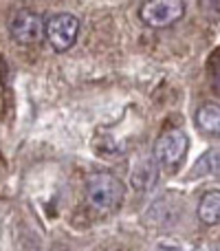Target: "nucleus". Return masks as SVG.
Segmentation results:
<instances>
[{
  "label": "nucleus",
  "mask_w": 220,
  "mask_h": 251,
  "mask_svg": "<svg viewBox=\"0 0 220 251\" xmlns=\"http://www.w3.org/2000/svg\"><path fill=\"white\" fill-rule=\"evenodd\" d=\"M218 86H220V77H218Z\"/></svg>",
  "instance_id": "obj_11"
},
{
  "label": "nucleus",
  "mask_w": 220,
  "mask_h": 251,
  "mask_svg": "<svg viewBox=\"0 0 220 251\" xmlns=\"http://www.w3.org/2000/svg\"><path fill=\"white\" fill-rule=\"evenodd\" d=\"M187 134L178 128L165 130L154 143V159L165 168H176L187 154Z\"/></svg>",
  "instance_id": "obj_2"
},
{
  "label": "nucleus",
  "mask_w": 220,
  "mask_h": 251,
  "mask_svg": "<svg viewBox=\"0 0 220 251\" xmlns=\"http://www.w3.org/2000/svg\"><path fill=\"white\" fill-rule=\"evenodd\" d=\"M123 183L108 172H97L86 181V201L97 212H112L123 201Z\"/></svg>",
  "instance_id": "obj_1"
},
{
  "label": "nucleus",
  "mask_w": 220,
  "mask_h": 251,
  "mask_svg": "<svg viewBox=\"0 0 220 251\" xmlns=\"http://www.w3.org/2000/svg\"><path fill=\"white\" fill-rule=\"evenodd\" d=\"M156 176H159V168H156V159H152V156H146V159H141L137 165L132 168V174H130V183H132L134 190H150V187H154L156 183Z\"/></svg>",
  "instance_id": "obj_6"
},
{
  "label": "nucleus",
  "mask_w": 220,
  "mask_h": 251,
  "mask_svg": "<svg viewBox=\"0 0 220 251\" xmlns=\"http://www.w3.org/2000/svg\"><path fill=\"white\" fill-rule=\"evenodd\" d=\"M185 13V2L181 0H154V2H146L139 11L141 20L150 26H170L172 22L181 20Z\"/></svg>",
  "instance_id": "obj_5"
},
{
  "label": "nucleus",
  "mask_w": 220,
  "mask_h": 251,
  "mask_svg": "<svg viewBox=\"0 0 220 251\" xmlns=\"http://www.w3.org/2000/svg\"><path fill=\"white\" fill-rule=\"evenodd\" d=\"M79 35V20L73 13H55L47 22V38L55 51H69Z\"/></svg>",
  "instance_id": "obj_4"
},
{
  "label": "nucleus",
  "mask_w": 220,
  "mask_h": 251,
  "mask_svg": "<svg viewBox=\"0 0 220 251\" xmlns=\"http://www.w3.org/2000/svg\"><path fill=\"white\" fill-rule=\"evenodd\" d=\"M196 124L203 132L212 134V137H220V106L218 104H203L196 113Z\"/></svg>",
  "instance_id": "obj_7"
},
{
  "label": "nucleus",
  "mask_w": 220,
  "mask_h": 251,
  "mask_svg": "<svg viewBox=\"0 0 220 251\" xmlns=\"http://www.w3.org/2000/svg\"><path fill=\"white\" fill-rule=\"evenodd\" d=\"M207 174H220V148L209 150L196 161V168L192 176H207Z\"/></svg>",
  "instance_id": "obj_9"
},
{
  "label": "nucleus",
  "mask_w": 220,
  "mask_h": 251,
  "mask_svg": "<svg viewBox=\"0 0 220 251\" xmlns=\"http://www.w3.org/2000/svg\"><path fill=\"white\" fill-rule=\"evenodd\" d=\"M198 218L203 225H218L220 223V192L212 190L200 199L198 203Z\"/></svg>",
  "instance_id": "obj_8"
},
{
  "label": "nucleus",
  "mask_w": 220,
  "mask_h": 251,
  "mask_svg": "<svg viewBox=\"0 0 220 251\" xmlns=\"http://www.w3.org/2000/svg\"><path fill=\"white\" fill-rule=\"evenodd\" d=\"M47 25L40 13L31 11V9H18L13 13L11 22H9V33L18 44H35L42 40Z\"/></svg>",
  "instance_id": "obj_3"
},
{
  "label": "nucleus",
  "mask_w": 220,
  "mask_h": 251,
  "mask_svg": "<svg viewBox=\"0 0 220 251\" xmlns=\"http://www.w3.org/2000/svg\"><path fill=\"white\" fill-rule=\"evenodd\" d=\"M156 251H183L181 247H174V245H161Z\"/></svg>",
  "instance_id": "obj_10"
}]
</instances>
